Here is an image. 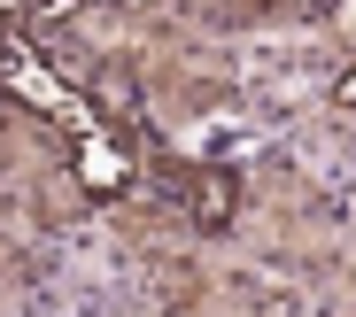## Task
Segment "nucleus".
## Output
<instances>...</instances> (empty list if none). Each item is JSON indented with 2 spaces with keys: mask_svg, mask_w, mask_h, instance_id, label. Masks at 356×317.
Instances as JSON below:
<instances>
[{
  "mask_svg": "<svg viewBox=\"0 0 356 317\" xmlns=\"http://www.w3.org/2000/svg\"><path fill=\"white\" fill-rule=\"evenodd\" d=\"M0 93H16L24 108H39V116H70V132H86V108L70 101V86L54 78V62L24 39V31H0Z\"/></svg>",
  "mask_w": 356,
  "mask_h": 317,
  "instance_id": "obj_1",
  "label": "nucleus"
},
{
  "mask_svg": "<svg viewBox=\"0 0 356 317\" xmlns=\"http://www.w3.org/2000/svg\"><path fill=\"white\" fill-rule=\"evenodd\" d=\"M70 178L86 186L93 202L124 194V186H132V147L116 140L108 124H86V132H70Z\"/></svg>",
  "mask_w": 356,
  "mask_h": 317,
  "instance_id": "obj_2",
  "label": "nucleus"
},
{
  "mask_svg": "<svg viewBox=\"0 0 356 317\" xmlns=\"http://www.w3.org/2000/svg\"><path fill=\"white\" fill-rule=\"evenodd\" d=\"M186 217L202 225V232H225L232 217H241V178H232V170H194V186H186Z\"/></svg>",
  "mask_w": 356,
  "mask_h": 317,
  "instance_id": "obj_3",
  "label": "nucleus"
},
{
  "mask_svg": "<svg viewBox=\"0 0 356 317\" xmlns=\"http://www.w3.org/2000/svg\"><path fill=\"white\" fill-rule=\"evenodd\" d=\"M93 101H101L116 124H132V116H140V86H132L124 70H101V78H93Z\"/></svg>",
  "mask_w": 356,
  "mask_h": 317,
  "instance_id": "obj_4",
  "label": "nucleus"
},
{
  "mask_svg": "<svg viewBox=\"0 0 356 317\" xmlns=\"http://www.w3.org/2000/svg\"><path fill=\"white\" fill-rule=\"evenodd\" d=\"M124 8H147V0H124Z\"/></svg>",
  "mask_w": 356,
  "mask_h": 317,
  "instance_id": "obj_5",
  "label": "nucleus"
}]
</instances>
